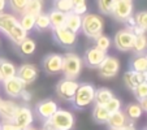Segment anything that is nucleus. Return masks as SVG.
Listing matches in <instances>:
<instances>
[{
    "label": "nucleus",
    "mask_w": 147,
    "mask_h": 130,
    "mask_svg": "<svg viewBox=\"0 0 147 130\" xmlns=\"http://www.w3.org/2000/svg\"><path fill=\"white\" fill-rule=\"evenodd\" d=\"M76 119L72 112L59 108L52 117L47 121H45L46 130H72L74 127Z\"/></svg>",
    "instance_id": "nucleus-1"
},
{
    "label": "nucleus",
    "mask_w": 147,
    "mask_h": 130,
    "mask_svg": "<svg viewBox=\"0 0 147 130\" xmlns=\"http://www.w3.org/2000/svg\"><path fill=\"white\" fill-rule=\"evenodd\" d=\"M103 29H104V21L100 16L95 13H86L82 16L81 30L87 38H98L100 34H103Z\"/></svg>",
    "instance_id": "nucleus-2"
},
{
    "label": "nucleus",
    "mask_w": 147,
    "mask_h": 130,
    "mask_svg": "<svg viewBox=\"0 0 147 130\" xmlns=\"http://www.w3.org/2000/svg\"><path fill=\"white\" fill-rule=\"evenodd\" d=\"M95 87L91 83H80L74 98L72 100V105L77 111H82L87 108L91 103H94Z\"/></svg>",
    "instance_id": "nucleus-3"
},
{
    "label": "nucleus",
    "mask_w": 147,
    "mask_h": 130,
    "mask_svg": "<svg viewBox=\"0 0 147 130\" xmlns=\"http://www.w3.org/2000/svg\"><path fill=\"white\" fill-rule=\"evenodd\" d=\"M82 59L74 52H68L63 56V70L65 78L77 79L82 72Z\"/></svg>",
    "instance_id": "nucleus-4"
},
{
    "label": "nucleus",
    "mask_w": 147,
    "mask_h": 130,
    "mask_svg": "<svg viewBox=\"0 0 147 130\" xmlns=\"http://www.w3.org/2000/svg\"><path fill=\"white\" fill-rule=\"evenodd\" d=\"M134 40H136V35L129 29L119 30L115 34V38H113L115 47L120 52H129V51L133 50Z\"/></svg>",
    "instance_id": "nucleus-5"
},
{
    "label": "nucleus",
    "mask_w": 147,
    "mask_h": 130,
    "mask_svg": "<svg viewBox=\"0 0 147 130\" xmlns=\"http://www.w3.org/2000/svg\"><path fill=\"white\" fill-rule=\"evenodd\" d=\"M78 86H80V83L76 79L64 78V79L59 81V83L56 85V95H57L61 100L72 102L76 92H77Z\"/></svg>",
    "instance_id": "nucleus-6"
},
{
    "label": "nucleus",
    "mask_w": 147,
    "mask_h": 130,
    "mask_svg": "<svg viewBox=\"0 0 147 130\" xmlns=\"http://www.w3.org/2000/svg\"><path fill=\"white\" fill-rule=\"evenodd\" d=\"M52 36L60 47L68 48V50L74 47L76 42H77V34L72 33L70 30H68L65 26L52 29Z\"/></svg>",
    "instance_id": "nucleus-7"
},
{
    "label": "nucleus",
    "mask_w": 147,
    "mask_h": 130,
    "mask_svg": "<svg viewBox=\"0 0 147 130\" xmlns=\"http://www.w3.org/2000/svg\"><path fill=\"white\" fill-rule=\"evenodd\" d=\"M59 109V105L55 100L52 99H45L40 100L35 104L34 107V112L35 115L42 120V121H47L55 115V112Z\"/></svg>",
    "instance_id": "nucleus-8"
},
{
    "label": "nucleus",
    "mask_w": 147,
    "mask_h": 130,
    "mask_svg": "<svg viewBox=\"0 0 147 130\" xmlns=\"http://www.w3.org/2000/svg\"><path fill=\"white\" fill-rule=\"evenodd\" d=\"M120 70V61L117 57L115 56H106V59L103 60V63L100 64V67L98 68V72H99V75L102 78H113L117 75Z\"/></svg>",
    "instance_id": "nucleus-9"
},
{
    "label": "nucleus",
    "mask_w": 147,
    "mask_h": 130,
    "mask_svg": "<svg viewBox=\"0 0 147 130\" xmlns=\"http://www.w3.org/2000/svg\"><path fill=\"white\" fill-rule=\"evenodd\" d=\"M107 52H103L99 48H96L95 46L89 47L85 51V55H83L82 63L83 65H86L87 68H91V69H98L100 67V64L103 63V60L106 59Z\"/></svg>",
    "instance_id": "nucleus-10"
},
{
    "label": "nucleus",
    "mask_w": 147,
    "mask_h": 130,
    "mask_svg": "<svg viewBox=\"0 0 147 130\" xmlns=\"http://www.w3.org/2000/svg\"><path fill=\"white\" fill-rule=\"evenodd\" d=\"M111 14L120 22H125L130 16H133V3L131 0H117L112 8Z\"/></svg>",
    "instance_id": "nucleus-11"
},
{
    "label": "nucleus",
    "mask_w": 147,
    "mask_h": 130,
    "mask_svg": "<svg viewBox=\"0 0 147 130\" xmlns=\"http://www.w3.org/2000/svg\"><path fill=\"white\" fill-rule=\"evenodd\" d=\"M33 120H34V116H33V111H31L30 108L28 105H18L12 122L24 130L26 127L31 126Z\"/></svg>",
    "instance_id": "nucleus-12"
},
{
    "label": "nucleus",
    "mask_w": 147,
    "mask_h": 130,
    "mask_svg": "<svg viewBox=\"0 0 147 130\" xmlns=\"http://www.w3.org/2000/svg\"><path fill=\"white\" fill-rule=\"evenodd\" d=\"M42 67L47 74H57L63 70V56L59 53H50L43 59Z\"/></svg>",
    "instance_id": "nucleus-13"
},
{
    "label": "nucleus",
    "mask_w": 147,
    "mask_h": 130,
    "mask_svg": "<svg viewBox=\"0 0 147 130\" xmlns=\"http://www.w3.org/2000/svg\"><path fill=\"white\" fill-rule=\"evenodd\" d=\"M3 82V90L9 98L12 99H16V98H20L21 92H22L24 89H26V86L24 85V82L20 79L18 77H12L9 79L1 81Z\"/></svg>",
    "instance_id": "nucleus-14"
},
{
    "label": "nucleus",
    "mask_w": 147,
    "mask_h": 130,
    "mask_svg": "<svg viewBox=\"0 0 147 130\" xmlns=\"http://www.w3.org/2000/svg\"><path fill=\"white\" fill-rule=\"evenodd\" d=\"M17 77L22 81L25 86H29L38 78V69L33 64H22L17 68Z\"/></svg>",
    "instance_id": "nucleus-15"
},
{
    "label": "nucleus",
    "mask_w": 147,
    "mask_h": 130,
    "mask_svg": "<svg viewBox=\"0 0 147 130\" xmlns=\"http://www.w3.org/2000/svg\"><path fill=\"white\" fill-rule=\"evenodd\" d=\"M142 82H147V72L137 73L134 70H126L124 74V83L130 91H134L136 87Z\"/></svg>",
    "instance_id": "nucleus-16"
},
{
    "label": "nucleus",
    "mask_w": 147,
    "mask_h": 130,
    "mask_svg": "<svg viewBox=\"0 0 147 130\" xmlns=\"http://www.w3.org/2000/svg\"><path fill=\"white\" fill-rule=\"evenodd\" d=\"M17 108H18V104L14 103L13 100L1 99V102H0V119L3 121H12Z\"/></svg>",
    "instance_id": "nucleus-17"
},
{
    "label": "nucleus",
    "mask_w": 147,
    "mask_h": 130,
    "mask_svg": "<svg viewBox=\"0 0 147 130\" xmlns=\"http://www.w3.org/2000/svg\"><path fill=\"white\" fill-rule=\"evenodd\" d=\"M17 75V67L7 59H0V79L5 81Z\"/></svg>",
    "instance_id": "nucleus-18"
},
{
    "label": "nucleus",
    "mask_w": 147,
    "mask_h": 130,
    "mask_svg": "<svg viewBox=\"0 0 147 130\" xmlns=\"http://www.w3.org/2000/svg\"><path fill=\"white\" fill-rule=\"evenodd\" d=\"M107 125H108V127L111 130H120L125 125H128V120H126L124 111H119V112H115V113L109 115Z\"/></svg>",
    "instance_id": "nucleus-19"
},
{
    "label": "nucleus",
    "mask_w": 147,
    "mask_h": 130,
    "mask_svg": "<svg viewBox=\"0 0 147 130\" xmlns=\"http://www.w3.org/2000/svg\"><path fill=\"white\" fill-rule=\"evenodd\" d=\"M17 24H18V18L16 16H13L11 13H5V12L0 13V31L4 33L5 35Z\"/></svg>",
    "instance_id": "nucleus-20"
},
{
    "label": "nucleus",
    "mask_w": 147,
    "mask_h": 130,
    "mask_svg": "<svg viewBox=\"0 0 147 130\" xmlns=\"http://www.w3.org/2000/svg\"><path fill=\"white\" fill-rule=\"evenodd\" d=\"M64 26L68 30L72 31V33L77 34L81 30V26H82V16H78V14L73 13V12L68 13L67 17H65Z\"/></svg>",
    "instance_id": "nucleus-21"
},
{
    "label": "nucleus",
    "mask_w": 147,
    "mask_h": 130,
    "mask_svg": "<svg viewBox=\"0 0 147 130\" xmlns=\"http://www.w3.org/2000/svg\"><path fill=\"white\" fill-rule=\"evenodd\" d=\"M124 113H125V116H126L128 122H134L138 119H141L143 111H142L139 103H129V104L125 107Z\"/></svg>",
    "instance_id": "nucleus-22"
},
{
    "label": "nucleus",
    "mask_w": 147,
    "mask_h": 130,
    "mask_svg": "<svg viewBox=\"0 0 147 130\" xmlns=\"http://www.w3.org/2000/svg\"><path fill=\"white\" fill-rule=\"evenodd\" d=\"M113 98V92L112 90L107 89V87H99L95 89V95H94V103L99 105H104L108 100Z\"/></svg>",
    "instance_id": "nucleus-23"
},
{
    "label": "nucleus",
    "mask_w": 147,
    "mask_h": 130,
    "mask_svg": "<svg viewBox=\"0 0 147 130\" xmlns=\"http://www.w3.org/2000/svg\"><path fill=\"white\" fill-rule=\"evenodd\" d=\"M7 36L11 39L12 43H13L14 46H18L20 43L24 40V39L28 38V33H26V31L21 28V25H20V22H18L11 31H9L8 34H7Z\"/></svg>",
    "instance_id": "nucleus-24"
},
{
    "label": "nucleus",
    "mask_w": 147,
    "mask_h": 130,
    "mask_svg": "<svg viewBox=\"0 0 147 130\" xmlns=\"http://www.w3.org/2000/svg\"><path fill=\"white\" fill-rule=\"evenodd\" d=\"M130 70L137 73H146L147 72V59L146 55H136L130 60Z\"/></svg>",
    "instance_id": "nucleus-25"
},
{
    "label": "nucleus",
    "mask_w": 147,
    "mask_h": 130,
    "mask_svg": "<svg viewBox=\"0 0 147 130\" xmlns=\"http://www.w3.org/2000/svg\"><path fill=\"white\" fill-rule=\"evenodd\" d=\"M17 48H18V52L22 56H31L34 52H35L36 43H35L34 39L25 38L18 46H17Z\"/></svg>",
    "instance_id": "nucleus-26"
},
{
    "label": "nucleus",
    "mask_w": 147,
    "mask_h": 130,
    "mask_svg": "<svg viewBox=\"0 0 147 130\" xmlns=\"http://www.w3.org/2000/svg\"><path fill=\"white\" fill-rule=\"evenodd\" d=\"M92 119L98 124H107V121L109 119V113L104 105L95 104L94 109H92Z\"/></svg>",
    "instance_id": "nucleus-27"
},
{
    "label": "nucleus",
    "mask_w": 147,
    "mask_h": 130,
    "mask_svg": "<svg viewBox=\"0 0 147 130\" xmlns=\"http://www.w3.org/2000/svg\"><path fill=\"white\" fill-rule=\"evenodd\" d=\"M47 14H48V18H50L51 28L52 29L64 26L65 17H67L65 13H63V12H60V11H56V9H52V11H50V13H47Z\"/></svg>",
    "instance_id": "nucleus-28"
},
{
    "label": "nucleus",
    "mask_w": 147,
    "mask_h": 130,
    "mask_svg": "<svg viewBox=\"0 0 147 130\" xmlns=\"http://www.w3.org/2000/svg\"><path fill=\"white\" fill-rule=\"evenodd\" d=\"M133 51L136 55H146L147 53V35L142 34V35H137L136 40H134Z\"/></svg>",
    "instance_id": "nucleus-29"
},
{
    "label": "nucleus",
    "mask_w": 147,
    "mask_h": 130,
    "mask_svg": "<svg viewBox=\"0 0 147 130\" xmlns=\"http://www.w3.org/2000/svg\"><path fill=\"white\" fill-rule=\"evenodd\" d=\"M42 9H43V1H42V0H29L24 13L36 17L40 13H43Z\"/></svg>",
    "instance_id": "nucleus-30"
},
{
    "label": "nucleus",
    "mask_w": 147,
    "mask_h": 130,
    "mask_svg": "<svg viewBox=\"0 0 147 130\" xmlns=\"http://www.w3.org/2000/svg\"><path fill=\"white\" fill-rule=\"evenodd\" d=\"M18 22H20V25H21V28H22L26 33L31 31L33 29H35V17L30 16V14H26V13L21 14V18L18 20Z\"/></svg>",
    "instance_id": "nucleus-31"
},
{
    "label": "nucleus",
    "mask_w": 147,
    "mask_h": 130,
    "mask_svg": "<svg viewBox=\"0 0 147 130\" xmlns=\"http://www.w3.org/2000/svg\"><path fill=\"white\" fill-rule=\"evenodd\" d=\"M51 28V22L48 18V14L40 13L39 16L35 17V30L38 31H45Z\"/></svg>",
    "instance_id": "nucleus-32"
},
{
    "label": "nucleus",
    "mask_w": 147,
    "mask_h": 130,
    "mask_svg": "<svg viewBox=\"0 0 147 130\" xmlns=\"http://www.w3.org/2000/svg\"><path fill=\"white\" fill-rule=\"evenodd\" d=\"M53 9L68 14L73 11V1L72 0H53Z\"/></svg>",
    "instance_id": "nucleus-33"
},
{
    "label": "nucleus",
    "mask_w": 147,
    "mask_h": 130,
    "mask_svg": "<svg viewBox=\"0 0 147 130\" xmlns=\"http://www.w3.org/2000/svg\"><path fill=\"white\" fill-rule=\"evenodd\" d=\"M28 1L29 0H8L7 4H8V7L13 12H16V13H18V14H24Z\"/></svg>",
    "instance_id": "nucleus-34"
},
{
    "label": "nucleus",
    "mask_w": 147,
    "mask_h": 130,
    "mask_svg": "<svg viewBox=\"0 0 147 130\" xmlns=\"http://www.w3.org/2000/svg\"><path fill=\"white\" fill-rule=\"evenodd\" d=\"M94 40H95V47L99 48L103 52H107V51L109 50V47H111V39L107 35H104V34H100Z\"/></svg>",
    "instance_id": "nucleus-35"
},
{
    "label": "nucleus",
    "mask_w": 147,
    "mask_h": 130,
    "mask_svg": "<svg viewBox=\"0 0 147 130\" xmlns=\"http://www.w3.org/2000/svg\"><path fill=\"white\" fill-rule=\"evenodd\" d=\"M104 107H106V109L108 111V113H115V112H119L121 111V107H122V103L121 100L119 99V98L113 96L111 100H108V102L104 104Z\"/></svg>",
    "instance_id": "nucleus-36"
},
{
    "label": "nucleus",
    "mask_w": 147,
    "mask_h": 130,
    "mask_svg": "<svg viewBox=\"0 0 147 130\" xmlns=\"http://www.w3.org/2000/svg\"><path fill=\"white\" fill-rule=\"evenodd\" d=\"M116 1L117 0H96L98 8L104 14H111L112 8H113V5L116 4Z\"/></svg>",
    "instance_id": "nucleus-37"
},
{
    "label": "nucleus",
    "mask_w": 147,
    "mask_h": 130,
    "mask_svg": "<svg viewBox=\"0 0 147 130\" xmlns=\"http://www.w3.org/2000/svg\"><path fill=\"white\" fill-rule=\"evenodd\" d=\"M134 20H136L137 26H139L144 31H147V11H141L138 13H136Z\"/></svg>",
    "instance_id": "nucleus-38"
},
{
    "label": "nucleus",
    "mask_w": 147,
    "mask_h": 130,
    "mask_svg": "<svg viewBox=\"0 0 147 130\" xmlns=\"http://www.w3.org/2000/svg\"><path fill=\"white\" fill-rule=\"evenodd\" d=\"M133 94H134V96L137 98L138 102H141L142 99H144V98L147 96V82L139 83V85L136 87V90L133 91Z\"/></svg>",
    "instance_id": "nucleus-39"
},
{
    "label": "nucleus",
    "mask_w": 147,
    "mask_h": 130,
    "mask_svg": "<svg viewBox=\"0 0 147 130\" xmlns=\"http://www.w3.org/2000/svg\"><path fill=\"white\" fill-rule=\"evenodd\" d=\"M0 130H22L17 125H14L12 121H1L0 124Z\"/></svg>",
    "instance_id": "nucleus-40"
},
{
    "label": "nucleus",
    "mask_w": 147,
    "mask_h": 130,
    "mask_svg": "<svg viewBox=\"0 0 147 130\" xmlns=\"http://www.w3.org/2000/svg\"><path fill=\"white\" fill-rule=\"evenodd\" d=\"M20 98L22 99V102L29 103V102L31 100V92H30V91H28L26 89H24V90H22V92H21V95H20Z\"/></svg>",
    "instance_id": "nucleus-41"
},
{
    "label": "nucleus",
    "mask_w": 147,
    "mask_h": 130,
    "mask_svg": "<svg viewBox=\"0 0 147 130\" xmlns=\"http://www.w3.org/2000/svg\"><path fill=\"white\" fill-rule=\"evenodd\" d=\"M139 105H141L142 111H143V112H147V96L144 98V99H142L141 102H139Z\"/></svg>",
    "instance_id": "nucleus-42"
},
{
    "label": "nucleus",
    "mask_w": 147,
    "mask_h": 130,
    "mask_svg": "<svg viewBox=\"0 0 147 130\" xmlns=\"http://www.w3.org/2000/svg\"><path fill=\"white\" fill-rule=\"evenodd\" d=\"M72 1H73V8H74V7H80V5L86 4V0H72Z\"/></svg>",
    "instance_id": "nucleus-43"
},
{
    "label": "nucleus",
    "mask_w": 147,
    "mask_h": 130,
    "mask_svg": "<svg viewBox=\"0 0 147 130\" xmlns=\"http://www.w3.org/2000/svg\"><path fill=\"white\" fill-rule=\"evenodd\" d=\"M120 130H137L136 127H134V125H133V122H128V125H125L122 129H120Z\"/></svg>",
    "instance_id": "nucleus-44"
},
{
    "label": "nucleus",
    "mask_w": 147,
    "mask_h": 130,
    "mask_svg": "<svg viewBox=\"0 0 147 130\" xmlns=\"http://www.w3.org/2000/svg\"><path fill=\"white\" fill-rule=\"evenodd\" d=\"M7 7V0H0V13H3Z\"/></svg>",
    "instance_id": "nucleus-45"
},
{
    "label": "nucleus",
    "mask_w": 147,
    "mask_h": 130,
    "mask_svg": "<svg viewBox=\"0 0 147 130\" xmlns=\"http://www.w3.org/2000/svg\"><path fill=\"white\" fill-rule=\"evenodd\" d=\"M24 130H35L34 127H31V126H29V127H26V129H24Z\"/></svg>",
    "instance_id": "nucleus-46"
},
{
    "label": "nucleus",
    "mask_w": 147,
    "mask_h": 130,
    "mask_svg": "<svg viewBox=\"0 0 147 130\" xmlns=\"http://www.w3.org/2000/svg\"><path fill=\"white\" fill-rule=\"evenodd\" d=\"M146 59H147V53H146Z\"/></svg>",
    "instance_id": "nucleus-47"
},
{
    "label": "nucleus",
    "mask_w": 147,
    "mask_h": 130,
    "mask_svg": "<svg viewBox=\"0 0 147 130\" xmlns=\"http://www.w3.org/2000/svg\"><path fill=\"white\" fill-rule=\"evenodd\" d=\"M0 102H1V98H0Z\"/></svg>",
    "instance_id": "nucleus-48"
},
{
    "label": "nucleus",
    "mask_w": 147,
    "mask_h": 130,
    "mask_svg": "<svg viewBox=\"0 0 147 130\" xmlns=\"http://www.w3.org/2000/svg\"><path fill=\"white\" fill-rule=\"evenodd\" d=\"M144 130H147V127H146V129H144Z\"/></svg>",
    "instance_id": "nucleus-49"
},
{
    "label": "nucleus",
    "mask_w": 147,
    "mask_h": 130,
    "mask_svg": "<svg viewBox=\"0 0 147 130\" xmlns=\"http://www.w3.org/2000/svg\"><path fill=\"white\" fill-rule=\"evenodd\" d=\"M43 130H46V129H43Z\"/></svg>",
    "instance_id": "nucleus-50"
},
{
    "label": "nucleus",
    "mask_w": 147,
    "mask_h": 130,
    "mask_svg": "<svg viewBox=\"0 0 147 130\" xmlns=\"http://www.w3.org/2000/svg\"><path fill=\"white\" fill-rule=\"evenodd\" d=\"M0 81H1V79H0Z\"/></svg>",
    "instance_id": "nucleus-51"
}]
</instances>
